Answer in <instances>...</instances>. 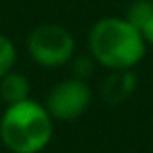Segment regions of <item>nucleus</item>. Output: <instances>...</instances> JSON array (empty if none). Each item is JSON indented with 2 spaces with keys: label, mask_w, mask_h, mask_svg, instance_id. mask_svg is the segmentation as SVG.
<instances>
[{
  "label": "nucleus",
  "mask_w": 153,
  "mask_h": 153,
  "mask_svg": "<svg viewBox=\"0 0 153 153\" xmlns=\"http://www.w3.org/2000/svg\"><path fill=\"white\" fill-rule=\"evenodd\" d=\"M87 49L99 66L107 70H134L147 52L142 31L126 18L107 16L91 25Z\"/></svg>",
  "instance_id": "obj_1"
},
{
  "label": "nucleus",
  "mask_w": 153,
  "mask_h": 153,
  "mask_svg": "<svg viewBox=\"0 0 153 153\" xmlns=\"http://www.w3.org/2000/svg\"><path fill=\"white\" fill-rule=\"evenodd\" d=\"M54 134V120L45 103L25 99L0 114V142L10 153H41Z\"/></svg>",
  "instance_id": "obj_2"
},
{
  "label": "nucleus",
  "mask_w": 153,
  "mask_h": 153,
  "mask_svg": "<svg viewBox=\"0 0 153 153\" xmlns=\"http://www.w3.org/2000/svg\"><path fill=\"white\" fill-rule=\"evenodd\" d=\"M27 54L41 68H62L76 56V37L60 23H41L27 35Z\"/></svg>",
  "instance_id": "obj_3"
},
{
  "label": "nucleus",
  "mask_w": 153,
  "mask_h": 153,
  "mask_svg": "<svg viewBox=\"0 0 153 153\" xmlns=\"http://www.w3.org/2000/svg\"><path fill=\"white\" fill-rule=\"evenodd\" d=\"M93 101V89L87 79L66 78L52 85L45 107L54 122H74L87 112Z\"/></svg>",
  "instance_id": "obj_4"
},
{
  "label": "nucleus",
  "mask_w": 153,
  "mask_h": 153,
  "mask_svg": "<svg viewBox=\"0 0 153 153\" xmlns=\"http://www.w3.org/2000/svg\"><path fill=\"white\" fill-rule=\"evenodd\" d=\"M138 89L134 70H112L101 83V97L107 105H120Z\"/></svg>",
  "instance_id": "obj_5"
},
{
  "label": "nucleus",
  "mask_w": 153,
  "mask_h": 153,
  "mask_svg": "<svg viewBox=\"0 0 153 153\" xmlns=\"http://www.w3.org/2000/svg\"><path fill=\"white\" fill-rule=\"evenodd\" d=\"M29 93H31V82L22 72L12 70L10 74H6L0 79V101L6 107L31 99Z\"/></svg>",
  "instance_id": "obj_6"
},
{
  "label": "nucleus",
  "mask_w": 153,
  "mask_h": 153,
  "mask_svg": "<svg viewBox=\"0 0 153 153\" xmlns=\"http://www.w3.org/2000/svg\"><path fill=\"white\" fill-rule=\"evenodd\" d=\"M16 64H18V47L8 35L0 33V79L16 70Z\"/></svg>",
  "instance_id": "obj_7"
},
{
  "label": "nucleus",
  "mask_w": 153,
  "mask_h": 153,
  "mask_svg": "<svg viewBox=\"0 0 153 153\" xmlns=\"http://www.w3.org/2000/svg\"><path fill=\"white\" fill-rule=\"evenodd\" d=\"M151 14H153V0H132L126 8L124 18L142 31V27L146 25Z\"/></svg>",
  "instance_id": "obj_8"
},
{
  "label": "nucleus",
  "mask_w": 153,
  "mask_h": 153,
  "mask_svg": "<svg viewBox=\"0 0 153 153\" xmlns=\"http://www.w3.org/2000/svg\"><path fill=\"white\" fill-rule=\"evenodd\" d=\"M95 60L91 54H76L72 58L70 66H72V74L74 78H79V79H89L91 74L95 72Z\"/></svg>",
  "instance_id": "obj_9"
},
{
  "label": "nucleus",
  "mask_w": 153,
  "mask_h": 153,
  "mask_svg": "<svg viewBox=\"0 0 153 153\" xmlns=\"http://www.w3.org/2000/svg\"><path fill=\"white\" fill-rule=\"evenodd\" d=\"M142 35H143V39H146L147 47H153V14L146 22V25L142 27Z\"/></svg>",
  "instance_id": "obj_10"
},
{
  "label": "nucleus",
  "mask_w": 153,
  "mask_h": 153,
  "mask_svg": "<svg viewBox=\"0 0 153 153\" xmlns=\"http://www.w3.org/2000/svg\"><path fill=\"white\" fill-rule=\"evenodd\" d=\"M0 153H2V151H0Z\"/></svg>",
  "instance_id": "obj_11"
}]
</instances>
